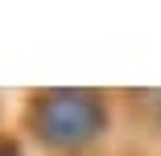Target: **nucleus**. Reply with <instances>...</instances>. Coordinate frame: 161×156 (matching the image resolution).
<instances>
[{"mask_svg": "<svg viewBox=\"0 0 161 156\" xmlns=\"http://www.w3.org/2000/svg\"><path fill=\"white\" fill-rule=\"evenodd\" d=\"M37 128L50 144H83L91 136H99L103 128V107L95 103V95H46L37 103Z\"/></svg>", "mask_w": 161, "mask_h": 156, "instance_id": "obj_1", "label": "nucleus"}, {"mask_svg": "<svg viewBox=\"0 0 161 156\" xmlns=\"http://www.w3.org/2000/svg\"><path fill=\"white\" fill-rule=\"evenodd\" d=\"M0 156H21V152H17V148H13L8 140H0Z\"/></svg>", "mask_w": 161, "mask_h": 156, "instance_id": "obj_2", "label": "nucleus"}]
</instances>
